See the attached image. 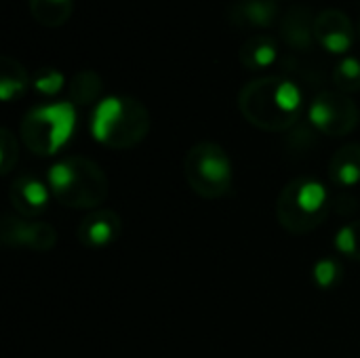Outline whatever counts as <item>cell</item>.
<instances>
[{"label": "cell", "instance_id": "6da1fadb", "mask_svg": "<svg viewBox=\"0 0 360 358\" xmlns=\"http://www.w3.org/2000/svg\"><path fill=\"white\" fill-rule=\"evenodd\" d=\"M306 99L302 87L285 76H262L247 82L238 95L243 116L262 131L281 133L297 124Z\"/></svg>", "mask_w": 360, "mask_h": 358}, {"label": "cell", "instance_id": "7a4b0ae2", "mask_svg": "<svg viewBox=\"0 0 360 358\" xmlns=\"http://www.w3.org/2000/svg\"><path fill=\"white\" fill-rule=\"evenodd\" d=\"M46 184L53 198L80 211H95L108 198L110 184L103 169L86 156H65L46 171Z\"/></svg>", "mask_w": 360, "mask_h": 358}, {"label": "cell", "instance_id": "3957f363", "mask_svg": "<svg viewBox=\"0 0 360 358\" xmlns=\"http://www.w3.org/2000/svg\"><path fill=\"white\" fill-rule=\"evenodd\" d=\"M150 112L139 99L129 95H108L91 114L93 139L112 150L139 146L150 133Z\"/></svg>", "mask_w": 360, "mask_h": 358}, {"label": "cell", "instance_id": "277c9868", "mask_svg": "<svg viewBox=\"0 0 360 358\" xmlns=\"http://www.w3.org/2000/svg\"><path fill=\"white\" fill-rule=\"evenodd\" d=\"M333 198L329 188L310 175L291 179L278 194L276 200V219L278 224L295 234H310L323 226L331 213Z\"/></svg>", "mask_w": 360, "mask_h": 358}, {"label": "cell", "instance_id": "5b68a950", "mask_svg": "<svg viewBox=\"0 0 360 358\" xmlns=\"http://www.w3.org/2000/svg\"><path fill=\"white\" fill-rule=\"evenodd\" d=\"M76 122L78 112L72 101H53L27 110L19 135L30 152L38 156H55L72 139Z\"/></svg>", "mask_w": 360, "mask_h": 358}, {"label": "cell", "instance_id": "8992f818", "mask_svg": "<svg viewBox=\"0 0 360 358\" xmlns=\"http://www.w3.org/2000/svg\"><path fill=\"white\" fill-rule=\"evenodd\" d=\"M184 177L194 194L207 200L224 198L232 192L234 169L228 152L215 141H198L184 158Z\"/></svg>", "mask_w": 360, "mask_h": 358}, {"label": "cell", "instance_id": "52a82bcc", "mask_svg": "<svg viewBox=\"0 0 360 358\" xmlns=\"http://www.w3.org/2000/svg\"><path fill=\"white\" fill-rule=\"evenodd\" d=\"M359 106L338 89L321 91L308 106L310 124L327 137H346L359 127Z\"/></svg>", "mask_w": 360, "mask_h": 358}, {"label": "cell", "instance_id": "ba28073f", "mask_svg": "<svg viewBox=\"0 0 360 358\" xmlns=\"http://www.w3.org/2000/svg\"><path fill=\"white\" fill-rule=\"evenodd\" d=\"M0 241L11 249H27L46 253L57 245V230L46 222L4 215L0 224Z\"/></svg>", "mask_w": 360, "mask_h": 358}, {"label": "cell", "instance_id": "9c48e42d", "mask_svg": "<svg viewBox=\"0 0 360 358\" xmlns=\"http://www.w3.org/2000/svg\"><path fill=\"white\" fill-rule=\"evenodd\" d=\"M314 38L331 55H346L356 38L350 17L342 8H325L314 19Z\"/></svg>", "mask_w": 360, "mask_h": 358}, {"label": "cell", "instance_id": "30bf717a", "mask_svg": "<svg viewBox=\"0 0 360 358\" xmlns=\"http://www.w3.org/2000/svg\"><path fill=\"white\" fill-rule=\"evenodd\" d=\"M51 196L53 194L49 184L34 173H19L8 188V200L13 209L27 219L42 215L49 209Z\"/></svg>", "mask_w": 360, "mask_h": 358}, {"label": "cell", "instance_id": "8fae6325", "mask_svg": "<svg viewBox=\"0 0 360 358\" xmlns=\"http://www.w3.org/2000/svg\"><path fill=\"white\" fill-rule=\"evenodd\" d=\"M120 215L112 209H95L82 217L76 228V236L84 247L101 249L112 245L120 236Z\"/></svg>", "mask_w": 360, "mask_h": 358}, {"label": "cell", "instance_id": "7c38bea8", "mask_svg": "<svg viewBox=\"0 0 360 358\" xmlns=\"http://www.w3.org/2000/svg\"><path fill=\"white\" fill-rule=\"evenodd\" d=\"M314 19L312 11L308 6H293L283 23H281V38L287 42L289 49L293 51H310L312 44L316 42L314 38Z\"/></svg>", "mask_w": 360, "mask_h": 358}, {"label": "cell", "instance_id": "4fadbf2b", "mask_svg": "<svg viewBox=\"0 0 360 358\" xmlns=\"http://www.w3.org/2000/svg\"><path fill=\"white\" fill-rule=\"evenodd\" d=\"M228 15L240 27H268L278 15V4L276 0H236Z\"/></svg>", "mask_w": 360, "mask_h": 358}, {"label": "cell", "instance_id": "5bb4252c", "mask_svg": "<svg viewBox=\"0 0 360 358\" xmlns=\"http://www.w3.org/2000/svg\"><path fill=\"white\" fill-rule=\"evenodd\" d=\"M329 177L340 188H354L360 184V143H344L329 160Z\"/></svg>", "mask_w": 360, "mask_h": 358}, {"label": "cell", "instance_id": "9a60e30c", "mask_svg": "<svg viewBox=\"0 0 360 358\" xmlns=\"http://www.w3.org/2000/svg\"><path fill=\"white\" fill-rule=\"evenodd\" d=\"M238 59L247 70H266L276 63L278 44L268 34H255L240 44Z\"/></svg>", "mask_w": 360, "mask_h": 358}, {"label": "cell", "instance_id": "2e32d148", "mask_svg": "<svg viewBox=\"0 0 360 358\" xmlns=\"http://www.w3.org/2000/svg\"><path fill=\"white\" fill-rule=\"evenodd\" d=\"M32 87V76L21 65V61L13 57L0 59V99L13 101L25 95V91Z\"/></svg>", "mask_w": 360, "mask_h": 358}, {"label": "cell", "instance_id": "e0dca14e", "mask_svg": "<svg viewBox=\"0 0 360 358\" xmlns=\"http://www.w3.org/2000/svg\"><path fill=\"white\" fill-rule=\"evenodd\" d=\"M103 91V80L97 72L93 70H82L78 74L72 76L70 84H68V101H72L76 108L78 106H91V103H99Z\"/></svg>", "mask_w": 360, "mask_h": 358}, {"label": "cell", "instance_id": "ac0fdd59", "mask_svg": "<svg viewBox=\"0 0 360 358\" xmlns=\"http://www.w3.org/2000/svg\"><path fill=\"white\" fill-rule=\"evenodd\" d=\"M74 11V0H30L32 17L44 27H61Z\"/></svg>", "mask_w": 360, "mask_h": 358}, {"label": "cell", "instance_id": "d6986e66", "mask_svg": "<svg viewBox=\"0 0 360 358\" xmlns=\"http://www.w3.org/2000/svg\"><path fill=\"white\" fill-rule=\"evenodd\" d=\"M333 84L338 91L352 95L360 91V59L359 57H344L333 68Z\"/></svg>", "mask_w": 360, "mask_h": 358}, {"label": "cell", "instance_id": "ffe728a7", "mask_svg": "<svg viewBox=\"0 0 360 358\" xmlns=\"http://www.w3.org/2000/svg\"><path fill=\"white\" fill-rule=\"evenodd\" d=\"M312 279L314 285L323 291H331L342 285L344 279V266L335 257H323L314 264L312 268Z\"/></svg>", "mask_w": 360, "mask_h": 358}, {"label": "cell", "instance_id": "44dd1931", "mask_svg": "<svg viewBox=\"0 0 360 358\" xmlns=\"http://www.w3.org/2000/svg\"><path fill=\"white\" fill-rule=\"evenodd\" d=\"M333 245L340 255L360 262V219L342 226L333 238Z\"/></svg>", "mask_w": 360, "mask_h": 358}, {"label": "cell", "instance_id": "7402d4cb", "mask_svg": "<svg viewBox=\"0 0 360 358\" xmlns=\"http://www.w3.org/2000/svg\"><path fill=\"white\" fill-rule=\"evenodd\" d=\"M32 87L42 97H55L65 89V76L57 68H40L32 76Z\"/></svg>", "mask_w": 360, "mask_h": 358}, {"label": "cell", "instance_id": "603a6c76", "mask_svg": "<svg viewBox=\"0 0 360 358\" xmlns=\"http://www.w3.org/2000/svg\"><path fill=\"white\" fill-rule=\"evenodd\" d=\"M19 160V143L17 137L11 133V129H0V171L2 175H8L13 167Z\"/></svg>", "mask_w": 360, "mask_h": 358}, {"label": "cell", "instance_id": "cb8c5ba5", "mask_svg": "<svg viewBox=\"0 0 360 358\" xmlns=\"http://www.w3.org/2000/svg\"><path fill=\"white\" fill-rule=\"evenodd\" d=\"M359 36H360V21H359Z\"/></svg>", "mask_w": 360, "mask_h": 358}]
</instances>
